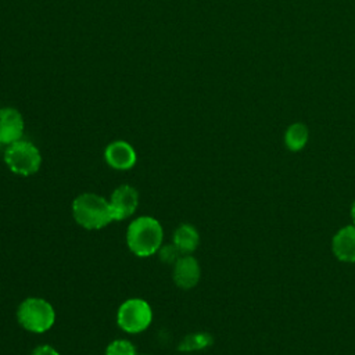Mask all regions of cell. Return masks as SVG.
Segmentation results:
<instances>
[{
	"instance_id": "obj_15",
	"label": "cell",
	"mask_w": 355,
	"mask_h": 355,
	"mask_svg": "<svg viewBox=\"0 0 355 355\" xmlns=\"http://www.w3.org/2000/svg\"><path fill=\"white\" fill-rule=\"evenodd\" d=\"M159 259L164 262V263H169V265H173L180 257H182V252L178 250V247L172 243V244H166V245H161L157 251Z\"/></svg>"
},
{
	"instance_id": "obj_10",
	"label": "cell",
	"mask_w": 355,
	"mask_h": 355,
	"mask_svg": "<svg viewBox=\"0 0 355 355\" xmlns=\"http://www.w3.org/2000/svg\"><path fill=\"white\" fill-rule=\"evenodd\" d=\"M334 255L343 262H355V225L340 229L331 243Z\"/></svg>"
},
{
	"instance_id": "obj_9",
	"label": "cell",
	"mask_w": 355,
	"mask_h": 355,
	"mask_svg": "<svg viewBox=\"0 0 355 355\" xmlns=\"http://www.w3.org/2000/svg\"><path fill=\"white\" fill-rule=\"evenodd\" d=\"M201 276V268L198 261L190 255H182L173 263V280L178 287L183 290L193 288Z\"/></svg>"
},
{
	"instance_id": "obj_7",
	"label": "cell",
	"mask_w": 355,
	"mask_h": 355,
	"mask_svg": "<svg viewBox=\"0 0 355 355\" xmlns=\"http://www.w3.org/2000/svg\"><path fill=\"white\" fill-rule=\"evenodd\" d=\"M24 135V118L15 108L0 110V144L10 146L21 140Z\"/></svg>"
},
{
	"instance_id": "obj_16",
	"label": "cell",
	"mask_w": 355,
	"mask_h": 355,
	"mask_svg": "<svg viewBox=\"0 0 355 355\" xmlns=\"http://www.w3.org/2000/svg\"><path fill=\"white\" fill-rule=\"evenodd\" d=\"M31 355H60L58 352H57V349L55 348H53L51 345H39V347H36L33 351H32V354Z\"/></svg>"
},
{
	"instance_id": "obj_6",
	"label": "cell",
	"mask_w": 355,
	"mask_h": 355,
	"mask_svg": "<svg viewBox=\"0 0 355 355\" xmlns=\"http://www.w3.org/2000/svg\"><path fill=\"white\" fill-rule=\"evenodd\" d=\"M110 207L114 220H123L135 214L139 205V193L129 184L116 187L110 197Z\"/></svg>"
},
{
	"instance_id": "obj_2",
	"label": "cell",
	"mask_w": 355,
	"mask_h": 355,
	"mask_svg": "<svg viewBox=\"0 0 355 355\" xmlns=\"http://www.w3.org/2000/svg\"><path fill=\"white\" fill-rule=\"evenodd\" d=\"M72 215L87 230H98L114 222L110 201L94 193L79 194L72 202Z\"/></svg>"
},
{
	"instance_id": "obj_8",
	"label": "cell",
	"mask_w": 355,
	"mask_h": 355,
	"mask_svg": "<svg viewBox=\"0 0 355 355\" xmlns=\"http://www.w3.org/2000/svg\"><path fill=\"white\" fill-rule=\"evenodd\" d=\"M104 158L111 168L118 171H128L133 168L137 159L135 148L128 141H123V140H116L110 143L105 147Z\"/></svg>"
},
{
	"instance_id": "obj_17",
	"label": "cell",
	"mask_w": 355,
	"mask_h": 355,
	"mask_svg": "<svg viewBox=\"0 0 355 355\" xmlns=\"http://www.w3.org/2000/svg\"><path fill=\"white\" fill-rule=\"evenodd\" d=\"M351 218H352L354 225H355V201L352 202V207H351Z\"/></svg>"
},
{
	"instance_id": "obj_14",
	"label": "cell",
	"mask_w": 355,
	"mask_h": 355,
	"mask_svg": "<svg viewBox=\"0 0 355 355\" xmlns=\"http://www.w3.org/2000/svg\"><path fill=\"white\" fill-rule=\"evenodd\" d=\"M105 355H136V348L129 340H114L105 348Z\"/></svg>"
},
{
	"instance_id": "obj_4",
	"label": "cell",
	"mask_w": 355,
	"mask_h": 355,
	"mask_svg": "<svg viewBox=\"0 0 355 355\" xmlns=\"http://www.w3.org/2000/svg\"><path fill=\"white\" fill-rule=\"evenodd\" d=\"M4 162L12 173L19 176H31L39 171L42 155L37 147L31 141L18 140L7 146Z\"/></svg>"
},
{
	"instance_id": "obj_11",
	"label": "cell",
	"mask_w": 355,
	"mask_h": 355,
	"mask_svg": "<svg viewBox=\"0 0 355 355\" xmlns=\"http://www.w3.org/2000/svg\"><path fill=\"white\" fill-rule=\"evenodd\" d=\"M200 243V234L193 225L183 223L176 227L173 233V244L182 252V255H190L196 251Z\"/></svg>"
},
{
	"instance_id": "obj_13",
	"label": "cell",
	"mask_w": 355,
	"mask_h": 355,
	"mask_svg": "<svg viewBox=\"0 0 355 355\" xmlns=\"http://www.w3.org/2000/svg\"><path fill=\"white\" fill-rule=\"evenodd\" d=\"M212 336L208 333H193L186 336L180 344H179V351L183 352H191V351H200L212 344Z\"/></svg>"
},
{
	"instance_id": "obj_12",
	"label": "cell",
	"mask_w": 355,
	"mask_h": 355,
	"mask_svg": "<svg viewBox=\"0 0 355 355\" xmlns=\"http://www.w3.org/2000/svg\"><path fill=\"white\" fill-rule=\"evenodd\" d=\"M308 128L304 123H293L284 135V143L286 147L291 151H300L304 148V146L308 141Z\"/></svg>"
},
{
	"instance_id": "obj_5",
	"label": "cell",
	"mask_w": 355,
	"mask_h": 355,
	"mask_svg": "<svg viewBox=\"0 0 355 355\" xmlns=\"http://www.w3.org/2000/svg\"><path fill=\"white\" fill-rule=\"evenodd\" d=\"M153 320V311L147 301L141 298H129L123 301L116 312L118 326L129 333L137 334L144 331Z\"/></svg>"
},
{
	"instance_id": "obj_3",
	"label": "cell",
	"mask_w": 355,
	"mask_h": 355,
	"mask_svg": "<svg viewBox=\"0 0 355 355\" xmlns=\"http://www.w3.org/2000/svg\"><path fill=\"white\" fill-rule=\"evenodd\" d=\"M17 320L31 333H44L53 327L55 312L49 301L39 297H29L19 304Z\"/></svg>"
},
{
	"instance_id": "obj_1",
	"label": "cell",
	"mask_w": 355,
	"mask_h": 355,
	"mask_svg": "<svg viewBox=\"0 0 355 355\" xmlns=\"http://www.w3.org/2000/svg\"><path fill=\"white\" fill-rule=\"evenodd\" d=\"M164 230L161 223L148 215L133 219L126 232V244L137 257H150L157 254L162 245Z\"/></svg>"
}]
</instances>
